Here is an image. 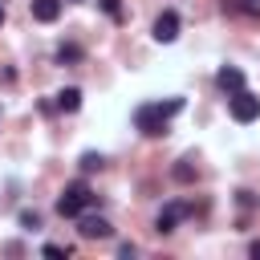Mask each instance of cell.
<instances>
[{
	"instance_id": "obj_11",
	"label": "cell",
	"mask_w": 260,
	"mask_h": 260,
	"mask_svg": "<svg viewBox=\"0 0 260 260\" xmlns=\"http://www.w3.org/2000/svg\"><path fill=\"white\" fill-rule=\"evenodd\" d=\"M102 167H106V158H102V154H93V150H85V154H81V171H102Z\"/></svg>"
},
{
	"instance_id": "obj_14",
	"label": "cell",
	"mask_w": 260,
	"mask_h": 260,
	"mask_svg": "<svg viewBox=\"0 0 260 260\" xmlns=\"http://www.w3.org/2000/svg\"><path fill=\"white\" fill-rule=\"evenodd\" d=\"M45 256H49V260H65V256H69V252H65V248H61V244H45Z\"/></svg>"
},
{
	"instance_id": "obj_13",
	"label": "cell",
	"mask_w": 260,
	"mask_h": 260,
	"mask_svg": "<svg viewBox=\"0 0 260 260\" xmlns=\"http://www.w3.org/2000/svg\"><path fill=\"white\" fill-rule=\"evenodd\" d=\"M98 4H102V12L110 20H122V0H98Z\"/></svg>"
},
{
	"instance_id": "obj_4",
	"label": "cell",
	"mask_w": 260,
	"mask_h": 260,
	"mask_svg": "<svg viewBox=\"0 0 260 260\" xmlns=\"http://www.w3.org/2000/svg\"><path fill=\"white\" fill-rule=\"evenodd\" d=\"M187 215H191V207H187V203H167V207L158 211V219H154V232H158V236H167V232H175V223H179V219H187Z\"/></svg>"
},
{
	"instance_id": "obj_17",
	"label": "cell",
	"mask_w": 260,
	"mask_h": 260,
	"mask_svg": "<svg viewBox=\"0 0 260 260\" xmlns=\"http://www.w3.org/2000/svg\"><path fill=\"white\" fill-rule=\"evenodd\" d=\"M0 24H4V8H0Z\"/></svg>"
},
{
	"instance_id": "obj_2",
	"label": "cell",
	"mask_w": 260,
	"mask_h": 260,
	"mask_svg": "<svg viewBox=\"0 0 260 260\" xmlns=\"http://www.w3.org/2000/svg\"><path fill=\"white\" fill-rule=\"evenodd\" d=\"M93 203H98V195H93L85 183H69L65 195L57 199V211H61V215H81V207H93Z\"/></svg>"
},
{
	"instance_id": "obj_9",
	"label": "cell",
	"mask_w": 260,
	"mask_h": 260,
	"mask_svg": "<svg viewBox=\"0 0 260 260\" xmlns=\"http://www.w3.org/2000/svg\"><path fill=\"white\" fill-rule=\"evenodd\" d=\"M171 175H175V183H195V158H179L175 167H171Z\"/></svg>"
},
{
	"instance_id": "obj_15",
	"label": "cell",
	"mask_w": 260,
	"mask_h": 260,
	"mask_svg": "<svg viewBox=\"0 0 260 260\" xmlns=\"http://www.w3.org/2000/svg\"><path fill=\"white\" fill-rule=\"evenodd\" d=\"M20 223H24V228H41V215H37V211H24Z\"/></svg>"
},
{
	"instance_id": "obj_12",
	"label": "cell",
	"mask_w": 260,
	"mask_h": 260,
	"mask_svg": "<svg viewBox=\"0 0 260 260\" xmlns=\"http://www.w3.org/2000/svg\"><path fill=\"white\" fill-rule=\"evenodd\" d=\"M57 61H61V65H65V61H81V49H77V45H61V49H57Z\"/></svg>"
},
{
	"instance_id": "obj_3",
	"label": "cell",
	"mask_w": 260,
	"mask_h": 260,
	"mask_svg": "<svg viewBox=\"0 0 260 260\" xmlns=\"http://www.w3.org/2000/svg\"><path fill=\"white\" fill-rule=\"evenodd\" d=\"M232 118H236V122H252V118H260V98L248 93V89H236V93H232Z\"/></svg>"
},
{
	"instance_id": "obj_7",
	"label": "cell",
	"mask_w": 260,
	"mask_h": 260,
	"mask_svg": "<svg viewBox=\"0 0 260 260\" xmlns=\"http://www.w3.org/2000/svg\"><path fill=\"white\" fill-rule=\"evenodd\" d=\"M215 81H219V89H223V93H236V89H244V73H240L236 65H223V69L215 73Z\"/></svg>"
},
{
	"instance_id": "obj_6",
	"label": "cell",
	"mask_w": 260,
	"mask_h": 260,
	"mask_svg": "<svg viewBox=\"0 0 260 260\" xmlns=\"http://www.w3.org/2000/svg\"><path fill=\"white\" fill-rule=\"evenodd\" d=\"M175 37H179V12H171V8H167V12L154 20V41H162V45H167V41H175Z\"/></svg>"
},
{
	"instance_id": "obj_10",
	"label": "cell",
	"mask_w": 260,
	"mask_h": 260,
	"mask_svg": "<svg viewBox=\"0 0 260 260\" xmlns=\"http://www.w3.org/2000/svg\"><path fill=\"white\" fill-rule=\"evenodd\" d=\"M57 106H61L65 114H73V110L81 106V89H77V85H69V89H61V93H57Z\"/></svg>"
},
{
	"instance_id": "obj_5",
	"label": "cell",
	"mask_w": 260,
	"mask_h": 260,
	"mask_svg": "<svg viewBox=\"0 0 260 260\" xmlns=\"http://www.w3.org/2000/svg\"><path fill=\"white\" fill-rule=\"evenodd\" d=\"M77 232H81V240H110V236H114L110 219H102V215H85V219L77 223Z\"/></svg>"
},
{
	"instance_id": "obj_8",
	"label": "cell",
	"mask_w": 260,
	"mask_h": 260,
	"mask_svg": "<svg viewBox=\"0 0 260 260\" xmlns=\"http://www.w3.org/2000/svg\"><path fill=\"white\" fill-rule=\"evenodd\" d=\"M32 16H37L41 24H53V20L61 16V0H32Z\"/></svg>"
},
{
	"instance_id": "obj_16",
	"label": "cell",
	"mask_w": 260,
	"mask_h": 260,
	"mask_svg": "<svg viewBox=\"0 0 260 260\" xmlns=\"http://www.w3.org/2000/svg\"><path fill=\"white\" fill-rule=\"evenodd\" d=\"M248 256H256V260H260V240H252V244H248Z\"/></svg>"
},
{
	"instance_id": "obj_1",
	"label": "cell",
	"mask_w": 260,
	"mask_h": 260,
	"mask_svg": "<svg viewBox=\"0 0 260 260\" xmlns=\"http://www.w3.org/2000/svg\"><path fill=\"white\" fill-rule=\"evenodd\" d=\"M179 110H183V98H171L167 106H138L134 110V126L146 138H158V134H167V118L179 114Z\"/></svg>"
}]
</instances>
